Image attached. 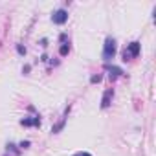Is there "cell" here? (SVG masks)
Wrapping results in <instances>:
<instances>
[{
	"label": "cell",
	"instance_id": "8",
	"mask_svg": "<svg viewBox=\"0 0 156 156\" xmlns=\"http://www.w3.org/2000/svg\"><path fill=\"white\" fill-rule=\"evenodd\" d=\"M90 81H92V83H99V81H101V75H92Z\"/></svg>",
	"mask_w": 156,
	"mask_h": 156
},
{
	"label": "cell",
	"instance_id": "7",
	"mask_svg": "<svg viewBox=\"0 0 156 156\" xmlns=\"http://www.w3.org/2000/svg\"><path fill=\"white\" fill-rule=\"evenodd\" d=\"M59 53H61L62 57L68 55V53H70V44H68V42H62V46L59 48Z\"/></svg>",
	"mask_w": 156,
	"mask_h": 156
},
{
	"label": "cell",
	"instance_id": "9",
	"mask_svg": "<svg viewBox=\"0 0 156 156\" xmlns=\"http://www.w3.org/2000/svg\"><path fill=\"white\" fill-rule=\"evenodd\" d=\"M26 147H30V141L26 140V141H20V149H26Z\"/></svg>",
	"mask_w": 156,
	"mask_h": 156
},
{
	"label": "cell",
	"instance_id": "6",
	"mask_svg": "<svg viewBox=\"0 0 156 156\" xmlns=\"http://www.w3.org/2000/svg\"><path fill=\"white\" fill-rule=\"evenodd\" d=\"M20 125H24V127H39L41 119H39V116L37 118H24V119H20Z\"/></svg>",
	"mask_w": 156,
	"mask_h": 156
},
{
	"label": "cell",
	"instance_id": "3",
	"mask_svg": "<svg viewBox=\"0 0 156 156\" xmlns=\"http://www.w3.org/2000/svg\"><path fill=\"white\" fill-rule=\"evenodd\" d=\"M51 20H53V24H64V22L68 20V11L57 9V11L51 15Z\"/></svg>",
	"mask_w": 156,
	"mask_h": 156
},
{
	"label": "cell",
	"instance_id": "1",
	"mask_svg": "<svg viewBox=\"0 0 156 156\" xmlns=\"http://www.w3.org/2000/svg\"><path fill=\"white\" fill-rule=\"evenodd\" d=\"M114 55H116V41L108 37L103 46V57H105V61H110V59H114Z\"/></svg>",
	"mask_w": 156,
	"mask_h": 156
},
{
	"label": "cell",
	"instance_id": "10",
	"mask_svg": "<svg viewBox=\"0 0 156 156\" xmlns=\"http://www.w3.org/2000/svg\"><path fill=\"white\" fill-rule=\"evenodd\" d=\"M73 156H92V154H88V152H75Z\"/></svg>",
	"mask_w": 156,
	"mask_h": 156
},
{
	"label": "cell",
	"instance_id": "2",
	"mask_svg": "<svg viewBox=\"0 0 156 156\" xmlns=\"http://www.w3.org/2000/svg\"><path fill=\"white\" fill-rule=\"evenodd\" d=\"M140 50H141V46H140V42H130L127 48H125V51H123V61H130L132 57H138L140 55Z\"/></svg>",
	"mask_w": 156,
	"mask_h": 156
},
{
	"label": "cell",
	"instance_id": "11",
	"mask_svg": "<svg viewBox=\"0 0 156 156\" xmlns=\"http://www.w3.org/2000/svg\"><path fill=\"white\" fill-rule=\"evenodd\" d=\"M17 50H19V53H26V48H22V46H19Z\"/></svg>",
	"mask_w": 156,
	"mask_h": 156
},
{
	"label": "cell",
	"instance_id": "4",
	"mask_svg": "<svg viewBox=\"0 0 156 156\" xmlns=\"http://www.w3.org/2000/svg\"><path fill=\"white\" fill-rule=\"evenodd\" d=\"M112 98H114V88H107L103 94V99H101V108H108L112 103Z\"/></svg>",
	"mask_w": 156,
	"mask_h": 156
},
{
	"label": "cell",
	"instance_id": "5",
	"mask_svg": "<svg viewBox=\"0 0 156 156\" xmlns=\"http://www.w3.org/2000/svg\"><path fill=\"white\" fill-rule=\"evenodd\" d=\"M107 72H108V77H110V81H116L118 77L123 75V70L118 68V66H107Z\"/></svg>",
	"mask_w": 156,
	"mask_h": 156
}]
</instances>
